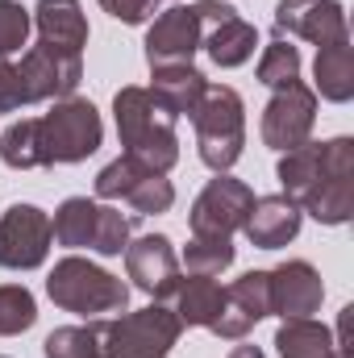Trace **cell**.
I'll list each match as a JSON object with an SVG mask.
<instances>
[{
    "label": "cell",
    "mask_w": 354,
    "mask_h": 358,
    "mask_svg": "<svg viewBox=\"0 0 354 358\" xmlns=\"http://www.w3.org/2000/svg\"><path fill=\"white\" fill-rule=\"evenodd\" d=\"M113 121H117V138L125 146L121 155L146 163L159 176H167L179 163V134H176L179 117L150 88L125 84L113 96Z\"/></svg>",
    "instance_id": "cell-1"
},
{
    "label": "cell",
    "mask_w": 354,
    "mask_h": 358,
    "mask_svg": "<svg viewBox=\"0 0 354 358\" xmlns=\"http://www.w3.org/2000/svg\"><path fill=\"white\" fill-rule=\"evenodd\" d=\"M46 296L63 313L96 317V321L129 308V283L113 271L96 267L92 259H80V255H67L55 263V271L46 275Z\"/></svg>",
    "instance_id": "cell-2"
},
{
    "label": "cell",
    "mask_w": 354,
    "mask_h": 358,
    "mask_svg": "<svg viewBox=\"0 0 354 358\" xmlns=\"http://www.w3.org/2000/svg\"><path fill=\"white\" fill-rule=\"evenodd\" d=\"M192 129H196V155L208 171H229L238 159H242V146H246V104L238 88L229 84H208L196 113L187 117Z\"/></svg>",
    "instance_id": "cell-3"
},
{
    "label": "cell",
    "mask_w": 354,
    "mask_h": 358,
    "mask_svg": "<svg viewBox=\"0 0 354 358\" xmlns=\"http://www.w3.org/2000/svg\"><path fill=\"white\" fill-rule=\"evenodd\" d=\"M96 334H100V358H171L183 325L176 308L150 300L138 313H117L108 321H96Z\"/></svg>",
    "instance_id": "cell-4"
},
{
    "label": "cell",
    "mask_w": 354,
    "mask_h": 358,
    "mask_svg": "<svg viewBox=\"0 0 354 358\" xmlns=\"http://www.w3.org/2000/svg\"><path fill=\"white\" fill-rule=\"evenodd\" d=\"M55 225V242L67 246V250H92L100 259H117L125 255L129 246V234H134V221L121 217L117 208L88 200V196H67L59 204V213L50 217Z\"/></svg>",
    "instance_id": "cell-5"
},
{
    "label": "cell",
    "mask_w": 354,
    "mask_h": 358,
    "mask_svg": "<svg viewBox=\"0 0 354 358\" xmlns=\"http://www.w3.org/2000/svg\"><path fill=\"white\" fill-rule=\"evenodd\" d=\"M38 138H42L46 167H71V163H84L100 150L104 121H100L92 100L67 96V100H55V108L46 117H38Z\"/></svg>",
    "instance_id": "cell-6"
},
{
    "label": "cell",
    "mask_w": 354,
    "mask_h": 358,
    "mask_svg": "<svg viewBox=\"0 0 354 358\" xmlns=\"http://www.w3.org/2000/svg\"><path fill=\"white\" fill-rule=\"evenodd\" d=\"M325 171L317 187L300 200V213H309L321 225H346L354 217V138H330L321 142Z\"/></svg>",
    "instance_id": "cell-7"
},
{
    "label": "cell",
    "mask_w": 354,
    "mask_h": 358,
    "mask_svg": "<svg viewBox=\"0 0 354 358\" xmlns=\"http://www.w3.org/2000/svg\"><path fill=\"white\" fill-rule=\"evenodd\" d=\"M250 204H255V187L246 179H234L229 171H221L217 179L204 183V192L187 208L192 238H234L246 225Z\"/></svg>",
    "instance_id": "cell-8"
},
{
    "label": "cell",
    "mask_w": 354,
    "mask_h": 358,
    "mask_svg": "<svg viewBox=\"0 0 354 358\" xmlns=\"http://www.w3.org/2000/svg\"><path fill=\"white\" fill-rule=\"evenodd\" d=\"M96 196L100 200H125L138 217H155V213H167L176 204V187L171 179L150 171L146 163L129 159V155H117L108 167H100L96 176Z\"/></svg>",
    "instance_id": "cell-9"
},
{
    "label": "cell",
    "mask_w": 354,
    "mask_h": 358,
    "mask_svg": "<svg viewBox=\"0 0 354 358\" xmlns=\"http://www.w3.org/2000/svg\"><path fill=\"white\" fill-rule=\"evenodd\" d=\"M55 246L50 213L38 204H8L0 213V267L4 271H38Z\"/></svg>",
    "instance_id": "cell-10"
},
{
    "label": "cell",
    "mask_w": 354,
    "mask_h": 358,
    "mask_svg": "<svg viewBox=\"0 0 354 358\" xmlns=\"http://www.w3.org/2000/svg\"><path fill=\"white\" fill-rule=\"evenodd\" d=\"M313 125H317V92L309 84H288V88H275L271 100L263 108V142L271 150H296L313 138Z\"/></svg>",
    "instance_id": "cell-11"
},
{
    "label": "cell",
    "mask_w": 354,
    "mask_h": 358,
    "mask_svg": "<svg viewBox=\"0 0 354 358\" xmlns=\"http://www.w3.org/2000/svg\"><path fill=\"white\" fill-rule=\"evenodd\" d=\"M21 84L29 104L38 100H67L76 96L80 80H84V55H67V50H55V46H29L21 55V67H17Z\"/></svg>",
    "instance_id": "cell-12"
},
{
    "label": "cell",
    "mask_w": 354,
    "mask_h": 358,
    "mask_svg": "<svg viewBox=\"0 0 354 358\" xmlns=\"http://www.w3.org/2000/svg\"><path fill=\"white\" fill-rule=\"evenodd\" d=\"M275 34L283 38H304L317 50L334 42H351L346 8L338 0H279L275 4Z\"/></svg>",
    "instance_id": "cell-13"
},
{
    "label": "cell",
    "mask_w": 354,
    "mask_h": 358,
    "mask_svg": "<svg viewBox=\"0 0 354 358\" xmlns=\"http://www.w3.org/2000/svg\"><path fill=\"white\" fill-rule=\"evenodd\" d=\"M204 42V25L196 17L192 4H171L155 17V25L146 29V63L155 67H183L196 59Z\"/></svg>",
    "instance_id": "cell-14"
},
{
    "label": "cell",
    "mask_w": 354,
    "mask_h": 358,
    "mask_svg": "<svg viewBox=\"0 0 354 358\" xmlns=\"http://www.w3.org/2000/svg\"><path fill=\"white\" fill-rule=\"evenodd\" d=\"M125 271L134 279L138 292H146L150 300H171L179 287V255L171 246V238L163 234H146L138 242L125 246Z\"/></svg>",
    "instance_id": "cell-15"
},
{
    "label": "cell",
    "mask_w": 354,
    "mask_h": 358,
    "mask_svg": "<svg viewBox=\"0 0 354 358\" xmlns=\"http://www.w3.org/2000/svg\"><path fill=\"white\" fill-rule=\"evenodd\" d=\"M263 317H271V275L267 271H246L225 287V308L213 321V334L225 342H242Z\"/></svg>",
    "instance_id": "cell-16"
},
{
    "label": "cell",
    "mask_w": 354,
    "mask_h": 358,
    "mask_svg": "<svg viewBox=\"0 0 354 358\" xmlns=\"http://www.w3.org/2000/svg\"><path fill=\"white\" fill-rule=\"evenodd\" d=\"M271 275V317L279 321H296V317H313L321 313V300H325V283H321V271L304 259H288L279 263Z\"/></svg>",
    "instance_id": "cell-17"
},
{
    "label": "cell",
    "mask_w": 354,
    "mask_h": 358,
    "mask_svg": "<svg viewBox=\"0 0 354 358\" xmlns=\"http://www.w3.org/2000/svg\"><path fill=\"white\" fill-rule=\"evenodd\" d=\"M300 221H304L300 204H296V200H288L283 192H279V196H255V204H250V217H246L242 234H246V238H250V246H259V250H279V246L296 242Z\"/></svg>",
    "instance_id": "cell-18"
},
{
    "label": "cell",
    "mask_w": 354,
    "mask_h": 358,
    "mask_svg": "<svg viewBox=\"0 0 354 358\" xmlns=\"http://www.w3.org/2000/svg\"><path fill=\"white\" fill-rule=\"evenodd\" d=\"M29 17H34V29H38L42 46L67 50V55H84V46H88V17H84L80 0H38V8Z\"/></svg>",
    "instance_id": "cell-19"
},
{
    "label": "cell",
    "mask_w": 354,
    "mask_h": 358,
    "mask_svg": "<svg viewBox=\"0 0 354 358\" xmlns=\"http://www.w3.org/2000/svg\"><path fill=\"white\" fill-rule=\"evenodd\" d=\"M255 46H259V29L246 17H229L221 25H208L204 29V42H200V50H208V59L217 67H225V71L250 63L255 59Z\"/></svg>",
    "instance_id": "cell-20"
},
{
    "label": "cell",
    "mask_w": 354,
    "mask_h": 358,
    "mask_svg": "<svg viewBox=\"0 0 354 358\" xmlns=\"http://www.w3.org/2000/svg\"><path fill=\"white\" fill-rule=\"evenodd\" d=\"M171 300H176L179 325L213 329V321H217L221 308H225V287H221L213 275H187V279H179V287H176Z\"/></svg>",
    "instance_id": "cell-21"
},
{
    "label": "cell",
    "mask_w": 354,
    "mask_h": 358,
    "mask_svg": "<svg viewBox=\"0 0 354 358\" xmlns=\"http://www.w3.org/2000/svg\"><path fill=\"white\" fill-rule=\"evenodd\" d=\"M313 92H321V100L330 104H346L354 96V46L351 42H334L321 46L313 59Z\"/></svg>",
    "instance_id": "cell-22"
},
{
    "label": "cell",
    "mask_w": 354,
    "mask_h": 358,
    "mask_svg": "<svg viewBox=\"0 0 354 358\" xmlns=\"http://www.w3.org/2000/svg\"><path fill=\"white\" fill-rule=\"evenodd\" d=\"M208 88V80H204V71H196L192 63H183V67H155L150 71V92L176 113V117H192L196 113V104H200V96Z\"/></svg>",
    "instance_id": "cell-23"
},
{
    "label": "cell",
    "mask_w": 354,
    "mask_h": 358,
    "mask_svg": "<svg viewBox=\"0 0 354 358\" xmlns=\"http://www.w3.org/2000/svg\"><path fill=\"white\" fill-rule=\"evenodd\" d=\"M325 171V163H321V142H304V146H296V150H283L279 155V167H275V176L283 183V196L288 200H304L313 187H317V179Z\"/></svg>",
    "instance_id": "cell-24"
},
{
    "label": "cell",
    "mask_w": 354,
    "mask_h": 358,
    "mask_svg": "<svg viewBox=\"0 0 354 358\" xmlns=\"http://www.w3.org/2000/svg\"><path fill=\"white\" fill-rule=\"evenodd\" d=\"M275 350H279V358H330L338 346H334V334L321 321L296 317V321H283L279 325Z\"/></svg>",
    "instance_id": "cell-25"
},
{
    "label": "cell",
    "mask_w": 354,
    "mask_h": 358,
    "mask_svg": "<svg viewBox=\"0 0 354 358\" xmlns=\"http://www.w3.org/2000/svg\"><path fill=\"white\" fill-rule=\"evenodd\" d=\"M0 163L13 167V171L46 167L42 138H38V117H21V121H13V125L0 134Z\"/></svg>",
    "instance_id": "cell-26"
},
{
    "label": "cell",
    "mask_w": 354,
    "mask_h": 358,
    "mask_svg": "<svg viewBox=\"0 0 354 358\" xmlns=\"http://www.w3.org/2000/svg\"><path fill=\"white\" fill-rule=\"evenodd\" d=\"M238 246L234 238H192L183 246L179 267H187V275H221L225 267H234Z\"/></svg>",
    "instance_id": "cell-27"
},
{
    "label": "cell",
    "mask_w": 354,
    "mask_h": 358,
    "mask_svg": "<svg viewBox=\"0 0 354 358\" xmlns=\"http://www.w3.org/2000/svg\"><path fill=\"white\" fill-rule=\"evenodd\" d=\"M38 321V300L25 283H0V338H17L34 329Z\"/></svg>",
    "instance_id": "cell-28"
},
{
    "label": "cell",
    "mask_w": 354,
    "mask_h": 358,
    "mask_svg": "<svg viewBox=\"0 0 354 358\" xmlns=\"http://www.w3.org/2000/svg\"><path fill=\"white\" fill-rule=\"evenodd\" d=\"M300 80V50L283 38H275L271 46H263V59H259V84L267 88H288Z\"/></svg>",
    "instance_id": "cell-29"
},
{
    "label": "cell",
    "mask_w": 354,
    "mask_h": 358,
    "mask_svg": "<svg viewBox=\"0 0 354 358\" xmlns=\"http://www.w3.org/2000/svg\"><path fill=\"white\" fill-rule=\"evenodd\" d=\"M46 358H100V334L96 321L92 325H63L42 342Z\"/></svg>",
    "instance_id": "cell-30"
},
{
    "label": "cell",
    "mask_w": 354,
    "mask_h": 358,
    "mask_svg": "<svg viewBox=\"0 0 354 358\" xmlns=\"http://www.w3.org/2000/svg\"><path fill=\"white\" fill-rule=\"evenodd\" d=\"M29 29H34L29 8L21 0H0V59L17 55L29 42Z\"/></svg>",
    "instance_id": "cell-31"
},
{
    "label": "cell",
    "mask_w": 354,
    "mask_h": 358,
    "mask_svg": "<svg viewBox=\"0 0 354 358\" xmlns=\"http://www.w3.org/2000/svg\"><path fill=\"white\" fill-rule=\"evenodd\" d=\"M25 104H29V96H25V84L17 76V67L8 59H0V113H17Z\"/></svg>",
    "instance_id": "cell-32"
},
{
    "label": "cell",
    "mask_w": 354,
    "mask_h": 358,
    "mask_svg": "<svg viewBox=\"0 0 354 358\" xmlns=\"http://www.w3.org/2000/svg\"><path fill=\"white\" fill-rule=\"evenodd\" d=\"M155 4H159V0H100V8H104L113 21H121V25H142V21L155 13Z\"/></svg>",
    "instance_id": "cell-33"
},
{
    "label": "cell",
    "mask_w": 354,
    "mask_h": 358,
    "mask_svg": "<svg viewBox=\"0 0 354 358\" xmlns=\"http://www.w3.org/2000/svg\"><path fill=\"white\" fill-rule=\"evenodd\" d=\"M229 358H267V355L259 350V346H234V350H229Z\"/></svg>",
    "instance_id": "cell-34"
},
{
    "label": "cell",
    "mask_w": 354,
    "mask_h": 358,
    "mask_svg": "<svg viewBox=\"0 0 354 358\" xmlns=\"http://www.w3.org/2000/svg\"><path fill=\"white\" fill-rule=\"evenodd\" d=\"M330 358H351V350H334Z\"/></svg>",
    "instance_id": "cell-35"
},
{
    "label": "cell",
    "mask_w": 354,
    "mask_h": 358,
    "mask_svg": "<svg viewBox=\"0 0 354 358\" xmlns=\"http://www.w3.org/2000/svg\"><path fill=\"white\" fill-rule=\"evenodd\" d=\"M0 358H4V355H0Z\"/></svg>",
    "instance_id": "cell-36"
}]
</instances>
